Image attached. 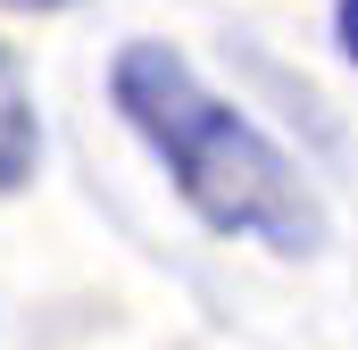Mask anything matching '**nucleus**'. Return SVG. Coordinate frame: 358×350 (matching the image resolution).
I'll return each instance as SVG.
<instances>
[{
	"mask_svg": "<svg viewBox=\"0 0 358 350\" xmlns=\"http://www.w3.org/2000/svg\"><path fill=\"white\" fill-rule=\"evenodd\" d=\"M0 8H25V17H42V8H76V0H0Z\"/></svg>",
	"mask_w": 358,
	"mask_h": 350,
	"instance_id": "nucleus-4",
	"label": "nucleus"
},
{
	"mask_svg": "<svg viewBox=\"0 0 358 350\" xmlns=\"http://www.w3.org/2000/svg\"><path fill=\"white\" fill-rule=\"evenodd\" d=\"M334 34H342V59L358 67V0H342V17H334Z\"/></svg>",
	"mask_w": 358,
	"mask_h": 350,
	"instance_id": "nucleus-3",
	"label": "nucleus"
},
{
	"mask_svg": "<svg viewBox=\"0 0 358 350\" xmlns=\"http://www.w3.org/2000/svg\"><path fill=\"white\" fill-rule=\"evenodd\" d=\"M117 117L150 142V159L167 167L183 209L208 234L259 242L275 259H300L325 242V209L308 192V175L292 167V150L275 142L250 108H234L183 50L167 42H125L108 67Z\"/></svg>",
	"mask_w": 358,
	"mask_h": 350,
	"instance_id": "nucleus-1",
	"label": "nucleus"
},
{
	"mask_svg": "<svg viewBox=\"0 0 358 350\" xmlns=\"http://www.w3.org/2000/svg\"><path fill=\"white\" fill-rule=\"evenodd\" d=\"M42 167V108H34V84L17 67V50L0 42V200L25 192Z\"/></svg>",
	"mask_w": 358,
	"mask_h": 350,
	"instance_id": "nucleus-2",
	"label": "nucleus"
}]
</instances>
